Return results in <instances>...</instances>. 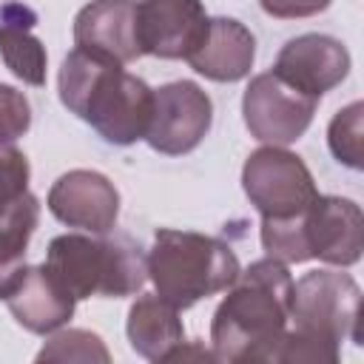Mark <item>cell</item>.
Instances as JSON below:
<instances>
[{"label": "cell", "mask_w": 364, "mask_h": 364, "mask_svg": "<svg viewBox=\"0 0 364 364\" xmlns=\"http://www.w3.org/2000/svg\"><path fill=\"white\" fill-rule=\"evenodd\" d=\"M210 17L202 0H139L136 43L142 54L162 60H188L202 43Z\"/></svg>", "instance_id": "9c48e42d"}, {"label": "cell", "mask_w": 364, "mask_h": 364, "mask_svg": "<svg viewBox=\"0 0 364 364\" xmlns=\"http://www.w3.org/2000/svg\"><path fill=\"white\" fill-rule=\"evenodd\" d=\"M28 191V159L11 142H0V213Z\"/></svg>", "instance_id": "44dd1931"}, {"label": "cell", "mask_w": 364, "mask_h": 364, "mask_svg": "<svg viewBox=\"0 0 364 364\" xmlns=\"http://www.w3.org/2000/svg\"><path fill=\"white\" fill-rule=\"evenodd\" d=\"M293 279L279 259H259L228 287L213 313L210 344L216 361H276L290 321Z\"/></svg>", "instance_id": "6da1fadb"}, {"label": "cell", "mask_w": 364, "mask_h": 364, "mask_svg": "<svg viewBox=\"0 0 364 364\" xmlns=\"http://www.w3.org/2000/svg\"><path fill=\"white\" fill-rule=\"evenodd\" d=\"M40 219L34 193H20L0 213V299H6L26 273V247Z\"/></svg>", "instance_id": "ac0fdd59"}, {"label": "cell", "mask_w": 364, "mask_h": 364, "mask_svg": "<svg viewBox=\"0 0 364 364\" xmlns=\"http://www.w3.org/2000/svg\"><path fill=\"white\" fill-rule=\"evenodd\" d=\"M145 262L156 296L176 310H188L196 301L228 290L242 270L230 245L205 233L171 228L156 230Z\"/></svg>", "instance_id": "277c9868"}, {"label": "cell", "mask_w": 364, "mask_h": 364, "mask_svg": "<svg viewBox=\"0 0 364 364\" xmlns=\"http://www.w3.org/2000/svg\"><path fill=\"white\" fill-rule=\"evenodd\" d=\"M31 125V105L14 85L0 82V142L20 139Z\"/></svg>", "instance_id": "7402d4cb"}, {"label": "cell", "mask_w": 364, "mask_h": 364, "mask_svg": "<svg viewBox=\"0 0 364 364\" xmlns=\"http://www.w3.org/2000/svg\"><path fill=\"white\" fill-rule=\"evenodd\" d=\"M256 57L253 34L233 17H213L202 43L191 51L188 63L196 74L213 82H236L250 74Z\"/></svg>", "instance_id": "9a60e30c"}, {"label": "cell", "mask_w": 364, "mask_h": 364, "mask_svg": "<svg viewBox=\"0 0 364 364\" xmlns=\"http://www.w3.org/2000/svg\"><path fill=\"white\" fill-rule=\"evenodd\" d=\"M259 3L270 17L293 20V17H313L324 11L333 0H259Z\"/></svg>", "instance_id": "603a6c76"}, {"label": "cell", "mask_w": 364, "mask_h": 364, "mask_svg": "<svg viewBox=\"0 0 364 364\" xmlns=\"http://www.w3.org/2000/svg\"><path fill=\"white\" fill-rule=\"evenodd\" d=\"M273 74L318 100L350 74V51L336 37L301 34L284 43L276 57Z\"/></svg>", "instance_id": "7c38bea8"}, {"label": "cell", "mask_w": 364, "mask_h": 364, "mask_svg": "<svg viewBox=\"0 0 364 364\" xmlns=\"http://www.w3.org/2000/svg\"><path fill=\"white\" fill-rule=\"evenodd\" d=\"M74 46L111 63L136 60V3L134 0H94L74 17Z\"/></svg>", "instance_id": "4fadbf2b"}, {"label": "cell", "mask_w": 364, "mask_h": 364, "mask_svg": "<svg viewBox=\"0 0 364 364\" xmlns=\"http://www.w3.org/2000/svg\"><path fill=\"white\" fill-rule=\"evenodd\" d=\"M48 210L68 228L108 233L119 216V193L108 176L77 168L51 185Z\"/></svg>", "instance_id": "8fae6325"}, {"label": "cell", "mask_w": 364, "mask_h": 364, "mask_svg": "<svg viewBox=\"0 0 364 364\" xmlns=\"http://www.w3.org/2000/svg\"><path fill=\"white\" fill-rule=\"evenodd\" d=\"M6 301H9V310L17 318V324L31 333H40V336L63 327L74 316V304H77V299L46 267V262L37 267H26L23 279L6 296Z\"/></svg>", "instance_id": "5bb4252c"}, {"label": "cell", "mask_w": 364, "mask_h": 364, "mask_svg": "<svg viewBox=\"0 0 364 364\" xmlns=\"http://www.w3.org/2000/svg\"><path fill=\"white\" fill-rule=\"evenodd\" d=\"M213 122L210 97L191 80H176L154 91V114L145 139L154 151L179 156L193 151Z\"/></svg>", "instance_id": "ba28073f"}, {"label": "cell", "mask_w": 364, "mask_h": 364, "mask_svg": "<svg viewBox=\"0 0 364 364\" xmlns=\"http://www.w3.org/2000/svg\"><path fill=\"white\" fill-rule=\"evenodd\" d=\"M125 333L134 353L148 361H165L168 353L185 341L179 310L159 296H142L131 304Z\"/></svg>", "instance_id": "e0dca14e"}, {"label": "cell", "mask_w": 364, "mask_h": 364, "mask_svg": "<svg viewBox=\"0 0 364 364\" xmlns=\"http://www.w3.org/2000/svg\"><path fill=\"white\" fill-rule=\"evenodd\" d=\"M37 361H111V353L105 350L102 338L88 330H63L51 336L43 350L37 353Z\"/></svg>", "instance_id": "ffe728a7"}, {"label": "cell", "mask_w": 364, "mask_h": 364, "mask_svg": "<svg viewBox=\"0 0 364 364\" xmlns=\"http://www.w3.org/2000/svg\"><path fill=\"white\" fill-rule=\"evenodd\" d=\"M37 14L23 3H6L0 9V57L6 68L28 82L43 85L46 82V46L34 37Z\"/></svg>", "instance_id": "2e32d148"}, {"label": "cell", "mask_w": 364, "mask_h": 364, "mask_svg": "<svg viewBox=\"0 0 364 364\" xmlns=\"http://www.w3.org/2000/svg\"><path fill=\"white\" fill-rule=\"evenodd\" d=\"M327 145L341 165L353 171L364 168V105L361 102H350L333 117L327 128Z\"/></svg>", "instance_id": "d6986e66"}, {"label": "cell", "mask_w": 364, "mask_h": 364, "mask_svg": "<svg viewBox=\"0 0 364 364\" xmlns=\"http://www.w3.org/2000/svg\"><path fill=\"white\" fill-rule=\"evenodd\" d=\"M46 267L80 301L91 296L122 299L142 290L148 262L128 239H100L82 233H63L51 239Z\"/></svg>", "instance_id": "5b68a950"}, {"label": "cell", "mask_w": 364, "mask_h": 364, "mask_svg": "<svg viewBox=\"0 0 364 364\" xmlns=\"http://www.w3.org/2000/svg\"><path fill=\"white\" fill-rule=\"evenodd\" d=\"M361 290L353 276L338 270H310L290 290L293 330L284 333L276 361L336 364L344 338L358 341Z\"/></svg>", "instance_id": "3957f363"}, {"label": "cell", "mask_w": 364, "mask_h": 364, "mask_svg": "<svg viewBox=\"0 0 364 364\" xmlns=\"http://www.w3.org/2000/svg\"><path fill=\"white\" fill-rule=\"evenodd\" d=\"M316 97L287 85L273 71L250 80L242 97V114L247 131L267 145H290L296 142L313 122Z\"/></svg>", "instance_id": "52a82bcc"}, {"label": "cell", "mask_w": 364, "mask_h": 364, "mask_svg": "<svg viewBox=\"0 0 364 364\" xmlns=\"http://www.w3.org/2000/svg\"><path fill=\"white\" fill-rule=\"evenodd\" d=\"M242 188L262 219L296 216L318 196L310 168L282 145H267L247 156Z\"/></svg>", "instance_id": "8992f818"}, {"label": "cell", "mask_w": 364, "mask_h": 364, "mask_svg": "<svg viewBox=\"0 0 364 364\" xmlns=\"http://www.w3.org/2000/svg\"><path fill=\"white\" fill-rule=\"evenodd\" d=\"M361 208L344 196H316L301 213L310 259L350 267L361 259Z\"/></svg>", "instance_id": "30bf717a"}, {"label": "cell", "mask_w": 364, "mask_h": 364, "mask_svg": "<svg viewBox=\"0 0 364 364\" xmlns=\"http://www.w3.org/2000/svg\"><path fill=\"white\" fill-rule=\"evenodd\" d=\"M60 100L111 145L145 139L154 114V91L145 80L82 48L60 65Z\"/></svg>", "instance_id": "7a4b0ae2"}]
</instances>
